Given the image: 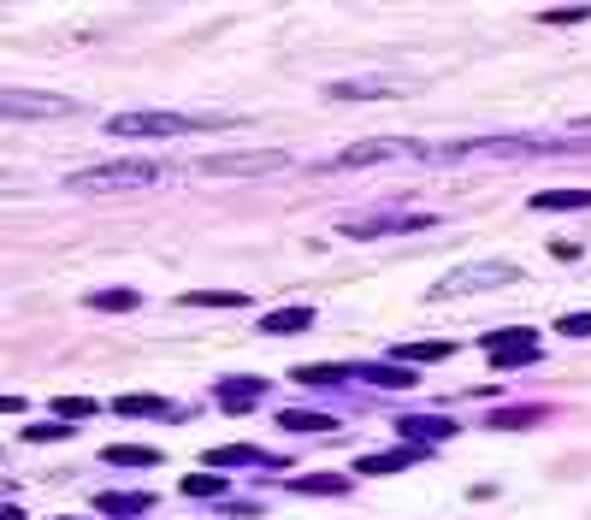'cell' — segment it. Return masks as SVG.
Returning <instances> with one entry per match:
<instances>
[{
    "label": "cell",
    "instance_id": "obj_11",
    "mask_svg": "<svg viewBox=\"0 0 591 520\" xmlns=\"http://www.w3.org/2000/svg\"><path fill=\"white\" fill-rule=\"evenodd\" d=\"M432 450H414V444H396V450H379V455H361L355 461V473L361 479H391V473H408V467H420Z\"/></svg>",
    "mask_w": 591,
    "mask_h": 520
},
{
    "label": "cell",
    "instance_id": "obj_28",
    "mask_svg": "<svg viewBox=\"0 0 591 520\" xmlns=\"http://www.w3.org/2000/svg\"><path fill=\"white\" fill-rule=\"evenodd\" d=\"M532 420H544V414H538V408H503V414H491L485 426H491V432H521Z\"/></svg>",
    "mask_w": 591,
    "mask_h": 520
},
{
    "label": "cell",
    "instance_id": "obj_19",
    "mask_svg": "<svg viewBox=\"0 0 591 520\" xmlns=\"http://www.w3.org/2000/svg\"><path fill=\"white\" fill-rule=\"evenodd\" d=\"M308 325H314V308H272V314H261L266 337H296V331H308Z\"/></svg>",
    "mask_w": 591,
    "mask_h": 520
},
{
    "label": "cell",
    "instance_id": "obj_12",
    "mask_svg": "<svg viewBox=\"0 0 591 520\" xmlns=\"http://www.w3.org/2000/svg\"><path fill=\"white\" fill-rule=\"evenodd\" d=\"M113 414H119V420H184V408H178V402L148 396V390H136V396H113Z\"/></svg>",
    "mask_w": 591,
    "mask_h": 520
},
{
    "label": "cell",
    "instance_id": "obj_18",
    "mask_svg": "<svg viewBox=\"0 0 591 520\" xmlns=\"http://www.w3.org/2000/svg\"><path fill=\"white\" fill-rule=\"evenodd\" d=\"M290 491L296 497H343L349 491V473H296Z\"/></svg>",
    "mask_w": 591,
    "mask_h": 520
},
{
    "label": "cell",
    "instance_id": "obj_8",
    "mask_svg": "<svg viewBox=\"0 0 591 520\" xmlns=\"http://www.w3.org/2000/svg\"><path fill=\"white\" fill-rule=\"evenodd\" d=\"M432 225H438L432 213H373V219H349L343 237L373 243V237H391V231H432Z\"/></svg>",
    "mask_w": 591,
    "mask_h": 520
},
{
    "label": "cell",
    "instance_id": "obj_7",
    "mask_svg": "<svg viewBox=\"0 0 591 520\" xmlns=\"http://www.w3.org/2000/svg\"><path fill=\"white\" fill-rule=\"evenodd\" d=\"M426 142H402V136H385V142H355V148H337L331 166H379V160H420Z\"/></svg>",
    "mask_w": 591,
    "mask_h": 520
},
{
    "label": "cell",
    "instance_id": "obj_31",
    "mask_svg": "<svg viewBox=\"0 0 591 520\" xmlns=\"http://www.w3.org/2000/svg\"><path fill=\"white\" fill-rule=\"evenodd\" d=\"M556 331H562V337H591V314H562Z\"/></svg>",
    "mask_w": 591,
    "mask_h": 520
},
{
    "label": "cell",
    "instance_id": "obj_17",
    "mask_svg": "<svg viewBox=\"0 0 591 520\" xmlns=\"http://www.w3.org/2000/svg\"><path fill=\"white\" fill-rule=\"evenodd\" d=\"M526 207H532V213H586L591 190H538Z\"/></svg>",
    "mask_w": 591,
    "mask_h": 520
},
{
    "label": "cell",
    "instance_id": "obj_5",
    "mask_svg": "<svg viewBox=\"0 0 591 520\" xmlns=\"http://www.w3.org/2000/svg\"><path fill=\"white\" fill-rule=\"evenodd\" d=\"M479 349L491 355L497 373H515L526 361H538V331H532V325H497V331L479 337Z\"/></svg>",
    "mask_w": 591,
    "mask_h": 520
},
{
    "label": "cell",
    "instance_id": "obj_6",
    "mask_svg": "<svg viewBox=\"0 0 591 520\" xmlns=\"http://www.w3.org/2000/svg\"><path fill=\"white\" fill-rule=\"evenodd\" d=\"M77 113V101L48 95V89H0V119H66Z\"/></svg>",
    "mask_w": 591,
    "mask_h": 520
},
{
    "label": "cell",
    "instance_id": "obj_20",
    "mask_svg": "<svg viewBox=\"0 0 591 520\" xmlns=\"http://www.w3.org/2000/svg\"><path fill=\"white\" fill-rule=\"evenodd\" d=\"M456 355V343H444V337H426V343H396V367H420V361H450Z\"/></svg>",
    "mask_w": 591,
    "mask_h": 520
},
{
    "label": "cell",
    "instance_id": "obj_27",
    "mask_svg": "<svg viewBox=\"0 0 591 520\" xmlns=\"http://www.w3.org/2000/svg\"><path fill=\"white\" fill-rule=\"evenodd\" d=\"M71 432H77V426H66V420H36V426H24V444H60Z\"/></svg>",
    "mask_w": 591,
    "mask_h": 520
},
{
    "label": "cell",
    "instance_id": "obj_24",
    "mask_svg": "<svg viewBox=\"0 0 591 520\" xmlns=\"http://www.w3.org/2000/svg\"><path fill=\"white\" fill-rule=\"evenodd\" d=\"M184 308H249L243 290H184Z\"/></svg>",
    "mask_w": 591,
    "mask_h": 520
},
{
    "label": "cell",
    "instance_id": "obj_2",
    "mask_svg": "<svg viewBox=\"0 0 591 520\" xmlns=\"http://www.w3.org/2000/svg\"><path fill=\"white\" fill-rule=\"evenodd\" d=\"M290 154L284 148H231V154H201L190 160L196 178H266V172H284Z\"/></svg>",
    "mask_w": 591,
    "mask_h": 520
},
{
    "label": "cell",
    "instance_id": "obj_14",
    "mask_svg": "<svg viewBox=\"0 0 591 520\" xmlns=\"http://www.w3.org/2000/svg\"><path fill=\"white\" fill-rule=\"evenodd\" d=\"M261 396H266L261 373H249V379H219V385H213V402H219L225 414H243V408H255Z\"/></svg>",
    "mask_w": 591,
    "mask_h": 520
},
{
    "label": "cell",
    "instance_id": "obj_10",
    "mask_svg": "<svg viewBox=\"0 0 591 520\" xmlns=\"http://www.w3.org/2000/svg\"><path fill=\"white\" fill-rule=\"evenodd\" d=\"M331 101H385V95H408L402 77H343V83H326Z\"/></svg>",
    "mask_w": 591,
    "mask_h": 520
},
{
    "label": "cell",
    "instance_id": "obj_1",
    "mask_svg": "<svg viewBox=\"0 0 591 520\" xmlns=\"http://www.w3.org/2000/svg\"><path fill=\"white\" fill-rule=\"evenodd\" d=\"M237 113H160V107H142V113H113L107 136H136V142H160V136H190V130H237Z\"/></svg>",
    "mask_w": 591,
    "mask_h": 520
},
{
    "label": "cell",
    "instance_id": "obj_23",
    "mask_svg": "<svg viewBox=\"0 0 591 520\" xmlns=\"http://www.w3.org/2000/svg\"><path fill=\"white\" fill-rule=\"evenodd\" d=\"M136 302H142V296H136L131 284H119V290H89V308H95V314H131Z\"/></svg>",
    "mask_w": 591,
    "mask_h": 520
},
{
    "label": "cell",
    "instance_id": "obj_29",
    "mask_svg": "<svg viewBox=\"0 0 591 520\" xmlns=\"http://www.w3.org/2000/svg\"><path fill=\"white\" fill-rule=\"evenodd\" d=\"M296 379H302V385H343V379H349V367L320 361V367H296Z\"/></svg>",
    "mask_w": 591,
    "mask_h": 520
},
{
    "label": "cell",
    "instance_id": "obj_22",
    "mask_svg": "<svg viewBox=\"0 0 591 520\" xmlns=\"http://www.w3.org/2000/svg\"><path fill=\"white\" fill-rule=\"evenodd\" d=\"M101 461L107 467H160V450H148V444H107Z\"/></svg>",
    "mask_w": 591,
    "mask_h": 520
},
{
    "label": "cell",
    "instance_id": "obj_26",
    "mask_svg": "<svg viewBox=\"0 0 591 520\" xmlns=\"http://www.w3.org/2000/svg\"><path fill=\"white\" fill-rule=\"evenodd\" d=\"M95 414V396H60L54 402V420H66V426H83Z\"/></svg>",
    "mask_w": 591,
    "mask_h": 520
},
{
    "label": "cell",
    "instance_id": "obj_25",
    "mask_svg": "<svg viewBox=\"0 0 591 520\" xmlns=\"http://www.w3.org/2000/svg\"><path fill=\"white\" fill-rule=\"evenodd\" d=\"M184 497H225V473H184Z\"/></svg>",
    "mask_w": 591,
    "mask_h": 520
},
{
    "label": "cell",
    "instance_id": "obj_3",
    "mask_svg": "<svg viewBox=\"0 0 591 520\" xmlns=\"http://www.w3.org/2000/svg\"><path fill=\"white\" fill-rule=\"evenodd\" d=\"M521 272L509 266V260H473V266H456L450 278H438L432 290H426V302H461V296H479V290H503V284H515Z\"/></svg>",
    "mask_w": 591,
    "mask_h": 520
},
{
    "label": "cell",
    "instance_id": "obj_30",
    "mask_svg": "<svg viewBox=\"0 0 591 520\" xmlns=\"http://www.w3.org/2000/svg\"><path fill=\"white\" fill-rule=\"evenodd\" d=\"M580 18H591V6H550L544 12V24H580Z\"/></svg>",
    "mask_w": 591,
    "mask_h": 520
},
{
    "label": "cell",
    "instance_id": "obj_15",
    "mask_svg": "<svg viewBox=\"0 0 591 520\" xmlns=\"http://www.w3.org/2000/svg\"><path fill=\"white\" fill-rule=\"evenodd\" d=\"M201 467H213V473H219V467H284V461H278V455H266V450H255V444H219V450H207L201 455Z\"/></svg>",
    "mask_w": 591,
    "mask_h": 520
},
{
    "label": "cell",
    "instance_id": "obj_32",
    "mask_svg": "<svg viewBox=\"0 0 591 520\" xmlns=\"http://www.w3.org/2000/svg\"><path fill=\"white\" fill-rule=\"evenodd\" d=\"M0 414H24V396H0Z\"/></svg>",
    "mask_w": 591,
    "mask_h": 520
},
{
    "label": "cell",
    "instance_id": "obj_21",
    "mask_svg": "<svg viewBox=\"0 0 591 520\" xmlns=\"http://www.w3.org/2000/svg\"><path fill=\"white\" fill-rule=\"evenodd\" d=\"M278 426H284V432H314V438L337 432V420L320 414V408H284V414H278Z\"/></svg>",
    "mask_w": 591,
    "mask_h": 520
},
{
    "label": "cell",
    "instance_id": "obj_13",
    "mask_svg": "<svg viewBox=\"0 0 591 520\" xmlns=\"http://www.w3.org/2000/svg\"><path fill=\"white\" fill-rule=\"evenodd\" d=\"M349 379H361V385H373V390H414L420 385V373L414 367H396V361H361V367H349Z\"/></svg>",
    "mask_w": 591,
    "mask_h": 520
},
{
    "label": "cell",
    "instance_id": "obj_9",
    "mask_svg": "<svg viewBox=\"0 0 591 520\" xmlns=\"http://www.w3.org/2000/svg\"><path fill=\"white\" fill-rule=\"evenodd\" d=\"M444 438H456V420H438V414H402V420H396V444L432 450V444H444Z\"/></svg>",
    "mask_w": 591,
    "mask_h": 520
},
{
    "label": "cell",
    "instance_id": "obj_16",
    "mask_svg": "<svg viewBox=\"0 0 591 520\" xmlns=\"http://www.w3.org/2000/svg\"><path fill=\"white\" fill-rule=\"evenodd\" d=\"M154 497L148 491H101L95 497V515H113V520H131V515H148Z\"/></svg>",
    "mask_w": 591,
    "mask_h": 520
},
{
    "label": "cell",
    "instance_id": "obj_34",
    "mask_svg": "<svg viewBox=\"0 0 591 520\" xmlns=\"http://www.w3.org/2000/svg\"><path fill=\"white\" fill-rule=\"evenodd\" d=\"M77 520H89V515H77Z\"/></svg>",
    "mask_w": 591,
    "mask_h": 520
},
{
    "label": "cell",
    "instance_id": "obj_4",
    "mask_svg": "<svg viewBox=\"0 0 591 520\" xmlns=\"http://www.w3.org/2000/svg\"><path fill=\"white\" fill-rule=\"evenodd\" d=\"M166 172L154 166V160H107V166H83V172H71L66 184L83 195H101V190H142V184H160Z\"/></svg>",
    "mask_w": 591,
    "mask_h": 520
},
{
    "label": "cell",
    "instance_id": "obj_33",
    "mask_svg": "<svg viewBox=\"0 0 591 520\" xmlns=\"http://www.w3.org/2000/svg\"><path fill=\"white\" fill-rule=\"evenodd\" d=\"M0 520H24V509L18 503H0Z\"/></svg>",
    "mask_w": 591,
    "mask_h": 520
}]
</instances>
